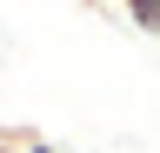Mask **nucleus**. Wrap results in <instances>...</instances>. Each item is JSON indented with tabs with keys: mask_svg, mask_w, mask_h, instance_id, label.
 <instances>
[{
	"mask_svg": "<svg viewBox=\"0 0 160 153\" xmlns=\"http://www.w3.org/2000/svg\"><path fill=\"white\" fill-rule=\"evenodd\" d=\"M93 7H120V0H93Z\"/></svg>",
	"mask_w": 160,
	"mask_h": 153,
	"instance_id": "nucleus-3",
	"label": "nucleus"
},
{
	"mask_svg": "<svg viewBox=\"0 0 160 153\" xmlns=\"http://www.w3.org/2000/svg\"><path fill=\"white\" fill-rule=\"evenodd\" d=\"M27 140H33V127H0V153H27Z\"/></svg>",
	"mask_w": 160,
	"mask_h": 153,
	"instance_id": "nucleus-2",
	"label": "nucleus"
},
{
	"mask_svg": "<svg viewBox=\"0 0 160 153\" xmlns=\"http://www.w3.org/2000/svg\"><path fill=\"white\" fill-rule=\"evenodd\" d=\"M120 13H127L140 33H153V40H160V0H120Z\"/></svg>",
	"mask_w": 160,
	"mask_h": 153,
	"instance_id": "nucleus-1",
	"label": "nucleus"
}]
</instances>
